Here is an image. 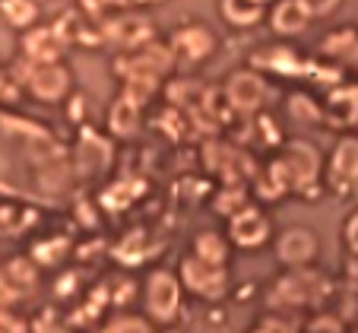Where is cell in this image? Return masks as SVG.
<instances>
[{
    "instance_id": "obj_1",
    "label": "cell",
    "mask_w": 358,
    "mask_h": 333,
    "mask_svg": "<svg viewBox=\"0 0 358 333\" xmlns=\"http://www.w3.org/2000/svg\"><path fill=\"white\" fill-rule=\"evenodd\" d=\"M181 276L171 270H152L143 283V305L156 324H175L181 314Z\"/></svg>"
},
{
    "instance_id": "obj_2",
    "label": "cell",
    "mask_w": 358,
    "mask_h": 333,
    "mask_svg": "<svg viewBox=\"0 0 358 333\" xmlns=\"http://www.w3.org/2000/svg\"><path fill=\"white\" fill-rule=\"evenodd\" d=\"M169 48H171L175 64H181V67H200L203 61H210L216 55L219 38L206 22L190 20V22H178V29L169 38Z\"/></svg>"
},
{
    "instance_id": "obj_3",
    "label": "cell",
    "mask_w": 358,
    "mask_h": 333,
    "mask_svg": "<svg viewBox=\"0 0 358 333\" xmlns=\"http://www.w3.org/2000/svg\"><path fill=\"white\" fill-rule=\"evenodd\" d=\"M225 238H229V245L238 248V251H257V248H264L273 238V222L260 206L248 204L229 216V232H225Z\"/></svg>"
},
{
    "instance_id": "obj_4",
    "label": "cell",
    "mask_w": 358,
    "mask_h": 333,
    "mask_svg": "<svg viewBox=\"0 0 358 333\" xmlns=\"http://www.w3.org/2000/svg\"><path fill=\"white\" fill-rule=\"evenodd\" d=\"M181 285L190 289L194 295L200 299H222L229 292V267H219V264H210V260L196 257V254H187L181 264Z\"/></svg>"
},
{
    "instance_id": "obj_5",
    "label": "cell",
    "mask_w": 358,
    "mask_h": 333,
    "mask_svg": "<svg viewBox=\"0 0 358 333\" xmlns=\"http://www.w3.org/2000/svg\"><path fill=\"white\" fill-rule=\"evenodd\" d=\"M273 248H276L279 264H285L289 270H308L320 254V238L308 225H289L273 238Z\"/></svg>"
},
{
    "instance_id": "obj_6",
    "label": "cell",
    "mask_w": 358,
    "mask_h": 333,
    "mask_svg": "<svg viewBox=\"0 0 358 333\" xmlns=\"http://www.w3.org/2000/svg\"><path fill=\"white\" fill-rule=\"evenodd\" d=\"M266 95H270V86H266V76L257 67L235 70L225 80V102L235 111H241V115H257L264 108Z\"/></svg>"
},
{
    "instance_id": "obj_7",
    "label": "cell",
    "mask_w": 358,
    "mask_h": 333,
    "mask_svg": "<svg viewBox=\"0 0 358 333\" xmlns=\"http://www.w3.org/2000/svg\"><path fill=\"white\" fill-rule=\"evenodd\" d=\"M327 187L339 197L358 190V136H339V143L333 146L330 159L324 165Z\"/></svg>"
},
{
    "instance_id": "obj_8",
    "label": "cell",
    "mask_w": 358,
    "mask_h": 333,
    "mask_svg": "<svg viewBox=\"0 0 358 333\" xmlns=\"http://www.w3.org/2000/svg\"><path fill=\"white\" fill-rule=\"evenodd\" d=\"M26 89L38 102H61L73 89V73L64 61L57 64H32L26 73Z\"/></svg>"
},
{
    "instance_id": "obj_9",
    "label": "cell",
    "mask_w": 358,
    "mask_h": 333,
    "mask_svg": "<svg viewBox=\"0 0 358 333\" xmlns=\"http://www.w3.org/2000/svg\"><path fill=\"white\" fill-rule=\"evenodd\" d=\"M282 165H285V171L292 175L295 187L314 184V181H320V175H324V159H320L317 146H314V143H304V140H295V143L285 146Z\"/></svg>"
},
{
    "instance_id": "obj_10",
    "label": "cell",
    "mask_w": 358,
    "mask_h": 333,
    "mask_svg": "<svg viewBox=\"0 0 358 333\" xmlns=\"http://www.w3.org/2000/svg\"><path fill=\"white\" fill-rule=\"evenodd\" d=\"M266 22H270L273 35L279 38H295L304 29L314 22V16L308 13L301 0H276L270 10H266Z\"/></svg>"
},
{
    "instance_id": "obj_11",
    "label": "cell",
    "mask_w": 358,
    "mask_h": 333,
    "mask_svg": "<svg viewBox=\"0 0 358 333\" xmlns=\"http://www.w3.org/2000/svg\"><path fill=\"white\" fill-rule=\"evenodd\" d=\"M64 38L55 26H32L26 29V38H22V55L32 64H57L64 61Z\"/></svg>"
},
{
    "instance_id": "obj_12",
    "label": "cell",
    "mask_w": 358,
    "mask_h": 333,
    "mask_svg": "<svg viewBox=\"0 0 358 333\" xmlns=\"http://www.w3.org/2000/svg\"><path fill=\"white\" fill-rule=\"evenodd\" d=\"M219 16L231 29H254L266 20V7H257L250 0H219Z\"/></svg>"
},
{
    "instance_id": "obj_13",
    "label": "cell",
    "mask_w": 358,
    "mask_h": 333,
    "mask_svg": "<svg viewBox=\"0 0 358 333\" xmlns=\"http://www.w3.org/2000/svg\"><path fill=\"white\" fill-rule=\"evenodd\" d=\"M320 51L327 57H339V61L358 64V32L355 29H336L327 32V38L320 41Z\"/></svg>"
},
{
    "instance_id": "obj_14",
    "label": "cell",
    "mask_w": 358,
    "mask_h": 333,
    "mask_svg": "<svg viewBox=\"0 0 358 333\" xmlns=\"http://www.w3.org/2000/svg\"><path fill=\"white\" fill-rule=\"evenodd\" d=\"M108 127L117 136H136V130H140V105L130 102L127 95L117 99L108 111Z\"/></svg>"
},
{
    "instance_id": "obj_15",
    "label": "cell",
    "mask_w": 358,
    "mask_h": 333,
    "mask_svg": "<svg viewBox=\"0 0 358 333\" xmlns=\"http://www.w3.org/2000/svg\"><path fill=\"white\" fill-rule=\"evenodd\" d=\"M229 251H231V245H229V238H225V235H219V232H200L190 254H196V257H203V260H210V264L229 267Z\"/></svg>"
},
{
    "instance_id": "obj_16",
    "label": "cell",
    "mask_w": 358,
    "mask_h": 333,
    "mask_svg": "<svg viewBox=\"0 0 358 333\" xmlns=\"http://www.w3.org/2000/svg\"><path fill=\"white\" fill-rule=\"evenodd\" d=\"M0 13L13 29H32L38 20V3L35 0H0Z\"/></svg>"
},
{
    "instance_id": "obj_17",
    "label": "cell",
    "mask_w": 358,
    "mask_h": 333,
    "mask_svg": "<svg viewBox=\"0 0 358 333\" xmlns=\"http://www.w3.org/2000/svg\"><path fill=\"white\" fill-rule=\"evenodd\" d=\"M105 333H156L152 327H149V320L143 318H115L108 327H105Z\"/></svg>"
},
{
    "instance_id": "obj_18",
    "label": "cell",
    "mask_w": 358,
    "mask_h": 333,
    "mask_svg": "<svg viewBox=\"0 0 358 333\" xmlns=\"http://www.w3.org/2000/svg\"><path fill=\"white\" fill-rule=\"evenodd\" d=\"M301 3L308 7V13H311L314 20H327V16H333L343 7V0H301Z\"/></svg>"
},
{
    "instance_id": "obj_19",
    "label": "cell",
    "mask_w": 358,
    "mask_h": 333,
    "mask_svg": "<svg viewBox=\"0 0 358 333\" xmlns=\"http://www.w3.org/2000/svg\"><path fill=\"white\" fill-rule=\"evenodd\" d=\"M343 241H345V248H349V254H358V210L352 213L349 219H345V225H343Z\"/></svg>"
},
{
    "instance_id": "obj_20",
    "label": "cell",
    "mask_w": 358,
    "mask_h": 333,
    "mask_svg": "<svg viewBox=\"0 0 358 333\" xmlns=\"http://www.w3.org/2000/svg\"><path fill=\"white\" fill-rule=\"evenodd\" d=\"M343 279H345V289L358 295V254H349V257H345V273H343Z\"/></svg>"
},
{
    "instance_id": "obj_21",
    "label": "cell",
    "mask_w": 358,
    "mask_h": 333,
    "mask_svg": "<svg viewBox=\"0 0 358 333\" xmlns=\"http://www.w3.org/2000/svg\"><path fill=\"white\" fill-rule=\"evenodd\" d=\"M13 299H16L13 283H10V279H0V308H7Z\"/></svg>"
},
{
    "instance_id": "obj_22",
    "label": "cell",
    "mask_w": 358,
    "mask_h": 333,
    "mask_svg": "<svg viewBox=\"0 0 358 333\" xmlns=\"http://www.w3.org/2000/svg\"><path fill=\"white\" fill-rule=\"evenodd\" d=\"M276 330V320H264L260 327H254V333H273Z\"/></svg>"
},
{
    "instance_id": "obj_23",
    "label": "cell",
    "mask_w": 358,
    "mask_h": 333,
    "mask_svg": "<svg viewBox=\"0 0 358 333\" xmlns=\"http://www.w3.org/2000/svg\"><path fill=\"white\" fill-rule=\"evenodd\" d=\"M250 3H257V7H266V10H270L276 0H250Z\"/></svg>"
},
{
    "instance_id": "obj_24",
    "label": "cell",
    "mask_w": 358,
    "mask_h": 333,
    "mask_svg": "<svg viewBox=\"0 0 358 333\" xmlns=\"http://www.w3.org/2000/svg\"><path fill=\"white\" fill-rule=\"evenodd\" d=\"M134 3H143V7H146V3H165V0H134Z\"/></svg>"
},
{
    "instance_id": "obj_25",
    "label": "cell",
    "mask_w": 358,
    "mask_h": 333,
    "mask_svg": "<svg viewBox=\"0 0 358 333\" xmlns=\"http://www.w3.org/2000/svg\"><path fill=\"white\" fill-rule=\"evenodd\" d=\"M171 333H181V330H171Z\"/></svg>"
}]
</instances>
